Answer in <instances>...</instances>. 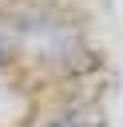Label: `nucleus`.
Listing matches in <instances>:
<instances>
[{
	"label": "nucleus",
	"mask_w": 123,
	"mask_h": 127,
	"mask_svg": "<svg viewBox=\"0 0 123 127\" xmlns=\"http://www.w3.org/2000/svg\"><path fill=\"white\" fill-rule=\"evenodd\" d=\"M20 52V36L8 20H0V67H8V60Z\"/></svg>",
	"instance_id": "obj_1"
}]
</instances>
